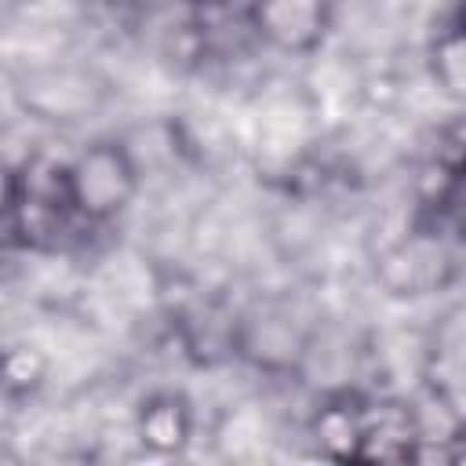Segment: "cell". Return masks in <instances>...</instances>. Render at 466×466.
Here are the masks:
<instances>
[{
  "mask_svg": "<svg viewBox=\"0 0 466 466\" xmlns=\"http://www.w3.org/2000/svg\"><path fill=\"white\" fill-rule=\"evenodd\" d=\"M69 178V200L80 218L106 222L120 215L135 189H138V167L116 142H95L87 146L73 164H66Z\"/></svg>",
  "mask_w": 466,
  "mask_h": 466,
  "instance_id": "obj_1",
  "label": "cell"
},
{
  "mask_svg": "<svg viewBox=\"0 0 466 466\" xmlns=\"http://www.w3.org/2000/svg\"><path fill=\"white\" fill-rule=\"evenodd\" d=\"M335 18V0H251V29L277 51L306 55L320 47Z\"/></svg>",
  "mask_w": 466,
  "mask_h": 466,
  "instance_id": "obj_2",
  "label": "cell"
},
{
  "mask_svg": "<svg viewBox=\"0 0 466 466\" xmlns=\"http://www.w3.org/2000/svg\"><path fill=\"white\" fill-rule=\"evenodd\" d=\"M419 426L415 415L400 404H375L371 411L360 408V433H357V462H408L419 455Z\"/></svg>",
  "mask_w": 466,
  "mask_h": 466,
  "instance_id": "obj_3",
  "label": "cell"
},
{
  "mask_svg": "<svg viewBox=\"0 0 466 466\" xmlns=\"http://www.w3.org/2000/svg\"><path fill=\"white\" fill-rule=\"evenodd\" d=\"M138 441L157 451V455H175L186 448L189 430H193V415L189 404L178 393H157L142 404L138 411Z\"/></svg>",
  "mask_w": 466,
  "mask_h": 466,
  "instance_id": "obj_4",
  "label": "cell"
},
{
  "mask_svg": "<svg viewBox=\"0 0 466 466\" xmlns=\"http://www.w3.org/2000/svg\"><path fill=\"white\" fill-rule=\"evenodd\" d=\"M430 386L437 393V400L459 415L462 408V328H459V309H451L444 317V324L437 328V346L430 353Z\"/></svg>",
  "mask_w": 466,
  "mask_h": 466,
  "instance_id": "obj_5",
  "label": "cell"
},
{
  "mask_svg": "<svg viewBox=\"0 0 466 466\" xmlns=\"http://www.w3.org/2000/svg\"><path fill=\"white\" fill-rule=\"evenodd\" d=\"M317 441L331 459H353L357 451V433H360V408L350 404H328L317 422H313Z\"/></svg>",
  "mask_w": 466,
  "mask_h": 466,
  "instance_id": "obj_6",
  "label": "cell"
},
{
  "mask_svg": "<svg viewBox=\"0 0 466 466\" xmlns=\"http://www.w3.org/2000/svg\"><path fill=\"white\" fill-rule=\"evenodd\" d=\"M430 66H433V80L451 95L459 98L462 95V36H459V25H448L437 40H433V51H430Z\"/></svg>",
  "mask_w": 466,
  "mask_h": 466,
  "instance_id": "obj_7",
  "label": "cell"
},
{
  "mask_svg": "<svg viewBox=\"0 0 466 466\" xmlns=\"http://www.w3.org/2000/svg\"><path fill=\"white\" fill-rule=\"evenodd\" d=\"M44 375V360L33 357L29 350H11V353H0V382L15 386V390H29L36 386Z\"/></svg>",
  "mask_w": 466,
  "mask_h": 466,
  "instance_id": "obj_8",
  "label": "cell"
}]
</instances>
